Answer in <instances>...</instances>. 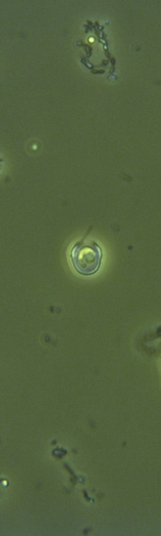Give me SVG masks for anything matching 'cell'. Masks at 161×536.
<instances>
[{
	"mask_svg": "<svg viewBox=\"0 0 161 536\" xmlns=\"http://www.w3.org/2000/svg\"><path fill=\"white\" fill-rule=\"evenodd\" d=\"M102 250L93 240L83 239L71 248L70 258L75 270L80 274L90 276L98 271L101 264Z\"/></svg>",
	"mask_w": 161,
	"mask_h": 536,
	"instance_id": "cell-1",
	"label": "cell"
}]
</instances>
